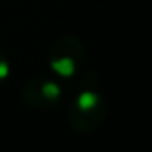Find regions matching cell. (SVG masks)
I'll return each mask as SVG.
<instances>
[{
    "instance_id": "cell-1",
    "label": "cell",
    "mask_w": 152,
    "mask_h": 152,
    "mask_svg": "<svg viewBox=\"0 0 152 152\" xmlns=\"http://www.w3.org/2000/svg\"><path fill=\"white\" fill-rule=\"evenodd\" d=\"M106 116V102L95 90H83L70 102L67 121L77 132L88 134L102 126Z\"/></svg>"
},
{
    "instance_id": "cell-2",
    "label": "cell",
    "mask_w": 152,
    "mask_h": 152,
    "mask_svg": "<svg viewBox=\"0 0 152 152\" xmlns=\"http://www.w3.org/2000/svg\"><path fill=\"white\" fill-rule=\"evenodd\" d=\"M85 61V48L77 36L66 34L53 44L49 51V67L59 77L69 79L80 70Z\"/></svg>"
},
{
    "instance_id": "cell-3",
    "label": "cell",
    "mask_w": 152,
    "mask_h": 152,
    "mask_svg": "<svg viewBox=\"0 0 152 152\" xmlns=\"http://www.w3.org/2000/svg\"><path fill=\"white\" fill-rule=\"evenodd\" d=\"M62 100V88L49 77H33L21 90V102L25 106L36 111L51 110Z\"/></svg>"
},
{
    "instance_id": "cell-4",
    "label": "cell",
    "mask_w": 152,
    "mask_h": 152,
    "mask_svg": "<svg viewBox=\"0 0 152 152\" xmlns=\"http://www.w3.org/2000/svg\"><path fill=\"white\" fill-rule=\"evenodd\" d=\"M10 75V62H8L7 56L2 49H0V85L5 83V80Z\"/></svg>"
}]
</instances>
